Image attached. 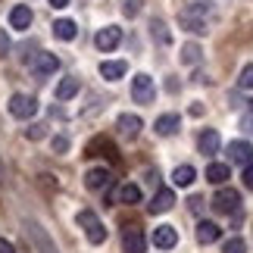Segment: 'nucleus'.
<instances>
[{"instance_id":"obj_18","label":"nucleus","mask_w":253,"mask_h":253,"mask_svg":"<svg viewBox=\"0 0 253 253\" xmlns=\"http://www.w3.org/2000/svg\"><path fill=\"white\" fill-rule=\"evenodd\" d=\"M125 72H128V66H125L122 60H106V63H100V75H103L106 82H119Z\"/></svg>"},{"instance_id":"obj_30","label":"nucleus","mask_w":253,"mask_h":253,"mask_svg":"<svg viewBox=\"0 0 253 253\" xmlns=\"http://www.w3.org/2000/svg\"><path fill=\"white\" fill-rule=\"evenodd\" d=\"M238 84L244 87V91H253V63L241 69V79H238Z\"/></svg>"},{"instance_id":"obj_6","label":"nucleus","mask_w":253,"mask_h":253,"mask_svg":"<svg viewBox=\"0 0 253 253\" xmlns=\"http://www.w3.org/2000/svg\"><path fill=\"white\" fill-rule=\"evenodd\" d=\"M119 41H122V28H119V25H106V28H100V32L94 35L97 50H103V53L116 50V47H119Z\"/></svg>"},{"instance_id":"obj_27","label":"nucleus","mask_w":253,"mask_h":253,"mask_svg":"<svg viewBox=\"0 0 253 253\" xmlns=\"http://www.w3.org/2000/svg\"><path fill=\"white\" fill-rule=\"evenodd\" d=\"M150 35H153V41H157V44H169L172 41V35H169V28H166L163 19H153V22H150Z\"/></svg>"},{"instance_id":"obj_16","label":"nucleus","mask_w":253,"mask_h":253,"mask_svg":"<svg viewBox=\"0 0 253 253\" xmlns=\"http://www.w3.org/2000/svg\"><path fill=\"white\" fill-rule=\"evenodd\" d=\"M122 247H125V253H144L147 241H144V235L138 228H125L122 231Z\"/></svg>"},{"instance_id":"obj_32","label":"nucleus","mask_w":253,"mask_h":253,"mask_svg":"<svg viewBox=\"0 0 253 253\" xmlns=\"http://www.w3.org/2000/svg\"><path fill=\"white\" fill-rule=\"evenodd\" d=\"M66 150H69V138L56 134V138H53V153H66Z\"/></svg>"},{"instance_id":"obj_7","label":"nucleus","mask_w":253,"mask_h":253,"mask_svg":"<svg viewBox=\"0 0 253 253\" xmlns=\"http://www.w3.org/2000/svg\"><path fill=\"white\" fill-rule=\"evenodd\" d=\"M116 128H119V138H125V141H134V138L141 134L144 122H141L134 113H122L119 119H116Z\"/></svg>"},{"instance_id":"obj_9","label":"nucleus","mask_w":253,"mask_h":253,"mask_svg":"<svg viewBox=\"0 0 253 253\" xmlns=\"http://www.w3.org/2000/svg\"><path fill=\"white\" fill-rule=\"evenodd\" d=\"M60 69V60L53 53H35V63H32V72L35 79H44V75H53Z\"/></svg>"},{"instance_id":"obj_34","label":"nucleus","mask_w":253,"mask_h":253,"mask_svg":"<svg viewBox=\"0 0 253 253\" xmlns=\"http://www.w3.org/2000/svg\"><path fill=\"white\" fill-rule=\"evenodd\" d=\"M122 13H125V16H138V13H141V3H138V0H125Z\"/></svg>"},{"instance_id":"obj_31","label":"nucleus","mask_w":253,"mask_h":253,"mask_svg":"<svg viewBox=\"0 0 253 253\" xmlns=\"http://www.w3.org/2000/svg\"><path fill=\"white\" fill-rule=\"evenodd\" d=\"M44 134H47V125H32V128L25 131V138H28V141H41Z\"/></svg>"},{"instance_id":"obj_13","label":"nucleus","mask_w":253,"mask_h":253,"mask_svg":"<svg viewBox=\"0 0 253 253\" xmlns=\"http://www.w3.org/2000/svg\"><path fill=\"white\" fill-rule=\"evenodd\" d=\"M100 153H106V157L116 160V147L110 144V138H106V134H97V138L87 141V147H84V157H100Z\"/></svg>"},{"instance_id":"obj_22","label":"nucleus","mask_w":253,"mask_h":253,"mask_svg":"<svg viewBox=\"0 0 253 253\" xmlns=\"http://www.w3.org/2000/svg\"><path fill=\"white\" fill-rule=\"evenodd\" d=\"M228 178H231V172H228L225 163H210V166H207V181H212V184H225Z\"/></svg>"},{"instance_id":"obj_38","label":"nucleus","mask_w":253,"mask_h":253,"mask_svg":"<svg viewBox=\"0 0 253 253\" xmlns=\"http://www.w3.org/2000/svg\"><path fill=\"white\" fill-rule=\"evenodd\" d=\"M188 203H191V212H203V200L200 197H191Z\"/></svg>"},{"instance_id":"obj_35","label":"nucleus","mask_w":253,"mask_h":253,"mask_svg":"<svg viewBox=\"0 0 253 253\" xmlns=\"http://www.w3.org/2000/svg\"><path fill=\"white\" fill-rule=\"evenodd\" d=\"M241 128H244L247 134H253V113H244V116H241Z\"/></svg>"},{"instance_id":"obj_26","label":"nucleus","mask_w":253,"mask_h":253,"mask_svg":"<svg viewBox=\"0 0 253 253\" xmlns=\"http://www.w3.org/2000/svg\"><path fill=\"white\" fill-rule=\"evenodd\" d=\"M119 203H128V207L141 203V188L138 184H122L119 188Z\"/></svg>"},{"instance_id":"obj_12","label":"nucleus","mask_w":253,"mask_h":253,"mask_svg":"<svg viewBox=\"0 0 253 253\" xmlns=\"http://www.w3.org/2000/svg\"><path fill=\"white\" fill-rule=\"evenodd\" d=\"M106 184H110V169L97 166V169H87L84 172V188L87 191H103Z\"/></svg>"},{"instance_id":"obj_28","label":"nucleus","mask_w":253,"mask_h":253,"mask_svg":"<svg viewBox=\"0 0 253 253\" xmlns=\"http://www.w3.org/2000/svg\"><path fill=\"white\" fill-rule=\"evenodd\" d=\"M181 63H188V66L200 63V47H197V44H184V50H181Z\"/></svg>"},{"instance_id":"obj_39","label":"nucleus","mask_w":253,"mask_h":253,"mask_svg":"<svg viewBox=\"0 0 253 253\" xmlns=\"http://www.w3.org/2000/svg\"><path fill=\"white\" fill-rule=\"evenodd\" d=\"M0 253H16V247H13V244H9V241H6V238H0Z\"/></svg>"},{"instance_id":"obj_15","label":"nucleus","mask_w":253,"mask_h":253,"mask_svg":"<svg viewBox=\"0 0 253 253\" xmlns=\"http://www.w3.org/2000/svg\"><path fill=\"white\" fill-rule=\"evenodd\" d=\"M153 244H157L160 250H172L175 244H178V231H175L172 225H160L157 231H153Z\"/></svg>"},{"instance_id":"obj_21","label":"nucleus","mask_w":253,"mask_h":253,"mask_svg":"<svg viewBox=\"0 0 253 253\" xmlns=\"http://www.w3.org/2000/svg\"><path fill=\"white\" fill-rule=\"evenodd\" d=\"M79 91H82V82L79 79H63L60 84H56V100H72Z\"/></svg>"},{"instance_id":"obj_17","label":"nucleus","mask_w":253,"mask_h":253,"mask_svg":"<svg viewBox=\"0 0 253 253\" xmlns=\"http://www.w3.org/2000/svg\"><path fill=\"white\" fill-rule=\"evenodd\" d=\"M32 25V9H28L25 3H19L9 9V28H16V32H25V28Z\"/></svg>"},{"instance_id":"obj_33","label":"nucleus","mask_w":253,"mask_h":253,"mask_svg":"<svg viewBox=\"0 0 253 253\" xmlns=\"http://www.w3.org/2000/svg\"><path fill=\"white\" fill-rule=\"evenodd\" d=\"M38 184H41V188H44L47 194H53V191H56V181H53V175H41V178H38Z\"/></svg>"},{"instance_id":"obj_37","label":"nucleus","mask_w":253,"mask_h":253,"mask_svg":"<svg viewBox=\"0 0 253 253\" xmlns=\"http://www.w3.org/2000/svg\"><path fill=\"white\" fill-rule=\"evenodd\" d=\"M244 184L253 191V163H250V166H244Z\"/></svg>"},{"instance_id":"obj_2","label":"nucleus","mask_w":253,"mask_h":253,"mask_svg":"<svg viewBox=\"0 0 253 253\" xmlns=\"http://www.w3.org/2000/svg\"><path fill=\"white\" fill-rule=\"evenodd\" d=\"M79 225L84 228V238L91 241V244H103L106 241V228H103V222L97 219L94 210H82L79 212Z\"/></svg>"},{"instance_id":"obj_19","label":"nucleus","mask_w":253,"mask_h":253,"mask_svg":"<svg viewBox=\"0 0 253 253\" xmlns=\"http://www.w3.org/2000/svg\"><path fill=\"white\" fill-rule=\"evenodd\" d=\"M178 125H181V119H178V113H166V116H160L157 119V134H163V138H169V134H175L178 131Z\"/></svg>"},{"instance_id":"obj_23","label":"nucleus","mask_w":253,"mask_h":253,"mask_svg":"<svg viewBox=\"0 0 253 253\" xmlns=\"http://www.w3.org/2000/svg\"><path fill=\"white\" fill-rule=\"evenodd\" d=\"M53 35L60 38V41H72V38L79 35V28H75L72 19H56V22H53Z\"/></svg>"},{"instance_id":"obj_29","label":"nucleus","mask_w":253,"mask_h":253,"mask_svg":"<svg viewBox=\"0 0 253 253\" xmlns=\"http://www.w3.org/2000/svg\"><path fill=\"white\" fill-rule=\"evenodd\" d=\"M222 253H247L244 238H228L225 244H222Z\"/></svg>"},{"instance_id":"obj_4","label":"nucleus","mask_w":253,"mask_h":253,"mask_svg":"<svg viewBox=\"0 0 253 253\" xmlns=\"http://www.w3.org/2000/svg\"><path fill=\"white\" fill-rule=\"evenodd\" d=\"M131 97L134 103H153V97H157V84H153L150 75H134L131 79Z\"/></svg>"},{"instance_id":"obj_5","label":"nucleus","mask_w":253,"mask_h":253,"mask_svg":"<svg viewBox=\"0 0 253 253\" xmlns=\"http://www.w3.org/2000/svg\"><path fill=\"white\" fill-rule=\"evenodd\" d=\"M212 210L216 212H228V216H235L241 210V194L235 188H222L216 197H212Z\"/></svg>"},{"instance_id":"obj_14","label":"nucleus","mask_w":253,"mask_h":253,"mask_svg":"<svg viewBox=\"0 0 253 253\" xmlns=\"http://www.w3.org/2000/svg\"><path fill=\"white\" fill-rule=\"evenodd\" d=\"M178 25L184 28V32H191V35H207L210 28H207V19H200V16H194V13H178Z\"/></svg>"},{"instance_id":"obj_36","label":"nucleus","mask_w":253,"mask_h":253,"mask_svg":"<svg viewBox=\"0 0 253 253\" xmlns=\"http://www.w3.org/2000/svg\"><path fill=\"white\" fill-rule=\"evenodd\" d=\"M6 53H9V35L0 32V56H6Z\"/></svg>"},{"instance_id":"obj_8","label":"nucleus","mask_w":253,"mask_h":253,"mask_svg":"<svg viewBox=\"0 0 253 253\" xmlns=\"http://www.w3.org/2000/svg\"><path fill=\"white\" fill-rule=\"evenodd\" d=\"M228 160L238 166H250L253 163V144L250 141H231L228 144Z\"/></svg>"},{"instance_id":"obj_20","label":"nucleus","mask_w":253,"mask_h":253,"mask_svg":"<svg viewBox=\"0 0 253 253\" xmlns=\"http://www.w3.org/2000/svg\"><path fill=\"white\" fill-rule=\"evenodd\" d=\"M219 235H222V228L216 225V222H207V219H203L200 225H197V241H200V244H216Z\"/></svg>"},{"instance_id":"obj_40","label":"nucleus","mask_w":253,"mask_h":253,"mask_svg":"<svg viewBox=\"0 0 253 253\" xmlns=\"http://www.w3.org/2000/svg\"><path fill=\"white\" fill-rule=\"evenodd\" d=\"M191 116H203V106L200 103H191Z\"/></svg>"},{"instance_id":"obj_24","label":"nucleus","mask_w":253,"mask_h":253,"mask_svg":"<svg viewBox=\"0 0 253 253\" xmlns=\"http://www.w3.org/2000/svg\"><path fill=\"white\" fill-rule=\"evenodd\" d=\"M194 178H197L194 166H178V169L172 172V181L178 184V188H188V184H194Z\"/></svg>"},{"instance_id":"obj_25","label":"nucleus","mask_w":253,"mask_h":253,"mask_svg":"<svg viewBox=\"0 0 253 253\" xmlns=\"http://www.w3.org/2000/svg\"><path fill=\"white\" fill-rule=\"evenodd\" d=\"M184 13H194V16L207 19V16H212V0H188Z\"/></svg>"},{"instance_id":"obj_1","label":"nucleus","mask_w":253,"mask_h":253,"mask_svg":"<svg viewBox=\"0 0 253 253\" xmlns=\"http://www.w3.org/2000/svg\"><path fill=\"white\" fill-rule=\"evenodd\" d=\"M22 231H25V238L32 241L35 253H60V250H56V244H53V238L47 235V231L38 225L35 219H22Z\"/></svg>"},{"instance_id":"obj_10","label":"nucleus","mask_w":253,"mask_h":253,"mask_svg":"<svg viewBox=\"0 0 253 253\" xmlns=\"http://www.w3.org/2000/svg\"><path fill=\"white\" fill-rule=\"evenodd\" d=\"M219 144H222V138H219L216 128H203L200 138H197V150L203 157H212V153H219Z\"/></svg>"},{"instance_id":"obj_11","label":"nucleus","mask_w":253,"mask_h":253,"mask_svg":"<svg viewBox=\"0 0 253 253\" xmlns=\"http://www.w3.org/2000/svg\"><path fill=\"white\" fill-rule=\"evenodd\" d=\"M175 207V194L169 191V188H160L157 194H153V200H150V212H153V216H160V212H169Z\"/></svg>"},{"instance_id":"obj_41","label":"nucleus","mask_w":253,"mask_h":253,"mask_svg":"<svg viewBox=\"0 0 253 253\" xmlns=\"http://www.w3.org/2000/svg\"><path fill=\"white\" fill-rule=\"evenodd\" d=\"M50 6H56V9H63V6H69V0H50Z\"/></svg>"},{"instance_id":"obj_3","label":"nucleus","mask_w":253,"mask_h":253,"mask_svg":"<svg viewBox=\"0 0 253 253\" xmlns=\"http://www.w3.org/2000/svg\"><path fill=\"white\" fill-rule=\"evenodd\" d=\"M6 106H9V116H16V119H32L38 113V100L32 94H13Z\"/></svg>"}]
</instances>
